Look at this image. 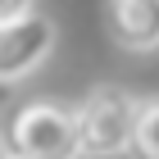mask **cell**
<instances>
[{
	"label": "cell",
	"instance_id": "cell-8",
	"mask_svg": "<svg viewBox=\"0 0 159 159\" xmlns=\"http://www.w3.org/2000/svg\"><path fill=\"white\" fill-rule=\"evenodd\" d=\"M0 159H14V155H9V146H5V132H0Z\"/></svg>",
	"mask_w": 159,
	"mask_h": 159
},
{
	"label": "cell",
	"instance_id": "cell-6",
	"mask_svg": "<svg viewBox=\"0 0 159 159\" xmlns=\"http://www.w3.org/2000/svg\"><path fill=\"white\" fill-rule=\"evenodd\" d=\"M23 14H32V0H0V27L23 18Z\"/></svg>",
	"mask_w": 159,
	"mask_h": 159
},
{
	"label": "cell",
	"instance_id": "cell-7",
	"mask_svg": "<svg viewBox=\"0 0 159 159\" xmlns=\"http://www.w3.org/2000/svg\"><path fill=\"white\" fill-rule=\"evenodd\" d=\"M5 105H9V86L0 82V109H5Z\"/></svg>",
	"mask_w": 159,
	"mask_h": 159
},
{
	"label": "cell",
	"instance_id": "cell-2",
	"mask_svg": "<svg viewBox=\"0 0 159 159\" xmlns=\"http://www.w3.org/2000/svg\"><path fill=\"white\" fill-rule=\"evenodd\" d=\"M5 146L14 159H82L73 109L59 100H27L5 123Z\"/></svg>",
	"mask_w": 159,
	"mask_h": 159
},
{
	"label": "cell",
	"instance_id": "cell-5",
	"mask_svg": "<svg viewBox=\"0 0 159 159\" xmlns=\"http://www.w3.org/2000/svg\"><path fill=\"white\" fill-rule=\"evenodd\" d=\"M132 159H159V96L141 100L136 109V127H132Z\"/></svg>",
	"mask_w": 159,
	"mask_h": 159
},
{
	"label": "cell",
	"instance_id": "cell-3",
	"mask_svg": "<svg viewBox=\"0 0 159 159\" xmlns=\"http://www.w3.org/2000/svg\"><path fill=\"white\" fill-rule=\"evenodd\" d=\"M50 50H55V23H50L46 14H23V18H14V23L0 27V82L14 86L18 77L37 73L41 64L50 59Z\"/></svg>",
	"mask_w": 159,
	"mask_h": 159
},
{
	"label": "cell",
	"instance_id": "cell-4",
	"mask_svg": "<svg viewBox=\"0 0 159 159\" xmlns=\"http://www.w3.org/2000/svg\"><path fill=\"white\" fill-rule=\"evenodd\" d=\"M105 32L127 55L159 50V0H105Z\"/></svg>",
	"mask_w": 159,
	"mask_h": 159
},
{
	"label": "cell",
	"instance_id": "cell-1",
	"mask_svg": "<svg viewBox=\"0 0 159 159\" xmlns=\"http://www.w3.org/2000/svg\"><path fill=\"white\" fill-rule=\"evenodd\" d=\"M141 100L123 86H91L82 96V105L73 109L77 123V150L82 159H114L132 150V127Z\"/></svg>",
	"mask_w": 159,
	"mask_h": 159
}]
</instances>
